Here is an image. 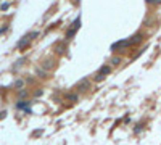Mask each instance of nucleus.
I'll use <instances>...</instances> for the list:
<instances>
[{"label": "nucleus", "instance_id": "39448f33", "mask_svg": "<svg viewBox=\"0 0 161 145\" xmlns=\"http://www.w3.org/2000/svg\"><path fill=\"white\" fill-rule=\"evenodd\" d=\"M98 72H100L101 76H106V74H110V72H111V66H108V64H106V66H101Z\"/></svg>", "mask_w": 161, "mask_h": 145}, {"label": "nucleus", "instance_id": "7ed1b4c3", "mask_svg": "<svg viewBox=\"0 0 161 145\" xmlns=\"http://www.w3.org/2000/svg\"><path fill=\"white\" fill-rule=\"evenodd\" d=\"M129 47V40H121V42H116V44H113L111 48L116 52V50H124V48Z\"/></svg>", "mask_w": 161, "mask_h": 145}, {"label": "nucleus", "instance_id": "f3484780", "mask_svg": "<svg viewBox=\"0 0 161 145\" xmlns=\"http://www.w3.org/2000/svg\"><path fill=\"white\" fill-rule=\"evenodd\" d=\"M34 95H36V97H40V95H42V90H36V94H34Z\"/></svg>", "mask_w": 161, "mask_h": 145}, {"label": "nucleus", "instance_id": "0eeeda50", "mask_svg": "<svg viewBox=\"0 0 161 145\" xmlns=\"http://www.w3.org/2000/svg\"><path fill=\"white\" fill-rule=\"evenodd\" d=\"M66 100H69V102H77V100H79V95H77V94H68V95H66Z\"/></svg>", "mask_w": 161, "mask_h": 145}, {"label": "nucleus", "instance_id": "1a4fd4ad", "mask_svg": "<svg viewBox=\"0 0 161 145\" xmlns=\"http://www.w3.org/2000/svg\"><path fill=\"white\" fill-rule=\"evenodd\" d=\"M55 52L58 53V55H61V53L64 52V44H61V42H60V44H58V45L55 47Z\"/></svg>", "mask_w": 161, "mask_h": 145}, {"label": "nucleus", "instance_id": "f8f14e48", "mask_svg": "<svg viewBox=\"0 0 161 145\" xmlns=\"http://www.w3.org/2000/svg\"><path fill=\"white\" fill-rule=\"evenodd\" d=\"M24 87V81L23 79H18L15 82V89H23Z\"/></svg>", "mask_w": 161, "mask_h": 145}, {"label": "nucleus", "instance_id": "a211bd4d", "mask_svg": "<svg viewBox=\"0 0 161 145\" xmlns=\"http://www.w3.org/2000/svg\"><path fill=\"white\" fill-rule=\"evenodd\" d=\"M147 3H153V0H147Z\"/></svg>", "mask_w": 161, "mask_h": 145}, {"label": "nucleus", "instance_id": "9b49d317", "mask_svg": "<svg viewBox=\"0 0 161 145\" xmlns=\"http://www.w3.org/2000/svg\"><path fill=\"white\" fill-rule=\"evenodd\" d=\"M28 42H29V37L26 36L24 39H21L20 42H18V47H20V48H23V47H24V44H28Z\"/></svg>", "mask_w": 161, "mask_h": 145}, {"label": "nucleus", "instance_id": "423d86ee", "mask_svg": "<svg viewBox=\"0 0 161 145\" xmlns=\"http://www.w3.org/2000/svg\"><path fill=\"white\" fill-rule=\"evenodd\" d=\"M121 61H122V58H121V56H113L110 63H111V66H119Z\"/></svg>", "mask_w": 161, "mask_h": 145}, {"label": "nucleus", "instance_id": "2eb2a0df", "mask_svg": "<svg viewBox=\"0 0 161 145\" xmlns=\"http://www.w3.org/2000/svg\"><path fill=\"white\" fill-rule=\"evenodd\" d=\"M26 105H28V102H26V103H24V102H20V103H18V108H26Z\"/></svg>", "mask_w": 161, "mask_h": 145}, {"label": "nucleus", "instance_id": "f257e3e1", "mask_svg": "<svg viewBox=\"0 0 161 145\" xmlns=\"http://www.w3.org/2000/svg\"><path fill=\"white\" fill-rule=\"evenodd\" d=\"M76 89H77V92H87L89 89H90V79H82L79 82V84L76 85Z\"/></svg>", "mask_w": 161, "mask_h": 145}, {"label": "nucleus", "instance_id": "20e7f679", "mask_svg": "<svg viewBox=\"0 0 161 145\" xmlns=\"http://www.w3.org/2000/svg\"><path fill=\"white\" fill-rule=\"evenodd\" d=\"M142 39H143L142 34H135V36H132L131 39H127V40H129V45H135V44H139V42H142Z\"/></svg>", "mask_w": 161, "mask_h": 145}, {"label": "nucleus", "instance_id": "dca6fc26", "mask_svg": "<svg viewBox=\"0 0 161 145\" xmlns=\"http://www.w3.org/2000/svg\"><path fill=\"white\" fill-rule=\"evenodd\" d=\"M8 7H10V3H3V5H2V10H7Z\"/></svg>", "mask_w": 161, "mask_h": 145}, {"label": "nucleus", "instance_id": "4468645a", "mask_svg": "<svg viewBox=\"0 0 161 145\" xmlns=\"http://www.w3.org/2000/svg\"><path fill=\"white\" fill-rule=\"evenodd\" d=\"M103 77H105V76H101L100 72H98V74H97V76H95V81H97V82H100V81L103 79Z\"/></svg>", "mask_w": 161, "mask_h": 145}, {"label": "nucleus", "instance_id": "6e6552de", "mask_svg": "<svg viewBox=\"0 0 161 145\" xmlns=\"http://www.w3.org/2000/svg\"><path fill=\"white\" fill-rule=\"evenodd\" d=\"M36 74H37L39 77H42V79H45V77H47V71H44L42 68H37V69H36Z\"/></svg>", "mask_w": 161, "mask_h": 145}, {"label": "nucleus", "instance_id": "9d476101", "mask_svg": "<svg viewBox=\"0 0 161 145\" xmlns=\"http://www.w3.org/2000/svg\"><path fill=\"white\" fill-rule=\"evenodd\" d=\"M74 34H76V29H68V32H66V36H64V37H66V39H72V36H74Z\"/></svg>", "mask_w": 161, "mask_h": 145}, {"label": "nucleus", "instance_id": "ddd939ff", "mask_svg": "<svg viewBox=\"0 0 161 145\" xmlns=\"http://www.w3.org/2000/svg\"><path fill=\"white\" fill-rule=\"evenodd\" d=\"M20 97H21V98L28 97V90H20Z\"/></svg>", "mask_w": 161, "mask_h": 145}, {"label": "nucleus", "instance_id": "f03ea898", "mask_svg": "<svg viewBox=\"0 0 161 145\" xmlns=\"http://www.w3.org/2000/svg\"><path fill=\"white\" fill-rule=\"evenodd\" d=\"M53 66H55V60H52V58H47V60H44L40 63V68L44 69V71H50Z\"/></svg>", "mask_w": 161, "mask_h": 145}]
</instances>
